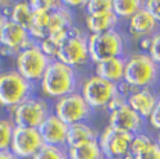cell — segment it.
<instances>
[{
    "label": "cell",
    "mask_w": 160,
    "mask_h": 159,
    "mask_svg": "<svg viewBox=\"0 0 160 159\" xmlns=\"http://www.w3.org/2000/svg\"><path fill=\"white\" fill-rule=\"evenodd\" d=\"M82 74L72 67L52 60L45 70L39 84L36 85L45 99L57 100L60 98L77 92Z\"/></svg>",
    "instance_id": "obj_1"
},
{
    "label": "cell",
    "mask_w": 160,
    "mask_h": 159,
    "mask_svg": "<svg viewBox=\"0 0 160 159\" xmlns=\"http://www.w3.org/2000/svg\"><path fill=\"white\" fill-rule=\"evenodd\" d=\"M124 80L132 88H158L160 82V66L141 50H128L124 56Z\"/></svg>",
    "instance_id": "obj_2"
},
{
    "label": "cell",
    "mask_w": 160,
    "mask_h": 159,
    "mask_svg": "<svg viewBox=\"0 0 160 159\" xmlns=\"http://www.w3.org/2000/svg\"><path fill=\"white\" fill-rule=\"evenodd\" d=\"M88 53L91 64L124 57L128 53V39L121 28L103 33H88Z\"/></svg>",
    "instance_id": "obj_3"
},
{
    "label": "cell",
    "mask_w": 160,
    "mask_h": 159,
    "mask_svg": "<svg viewBox=\"0 0 160 159\" xmlns=\"http://www.w3.org/2000/svg\"><path fill=\"white\" fill-rule=\"evenodd\" d=\"M78 92L93 112L106 110L110 100L117 95V84L98 77L93 73L82 74Z\"/></svg>",
    "instance_id": "obj_4"
},
{
    "label": "cell",
    "mask_w": 160,
    "mask_h": 159,
    "mask_svg": "<svg viewBox=\"0 0 160 159\" xmlns=\"http://www.w3.org/2000/svg\"><path fill=\"white\" fill-rule=\"evenodd\" d=\"M56 60L77 71L91 64L88 53V33H85L79 27L74 25L70 29L68 38L58 46Z\"/></svg>",
    "instance_id": "obj_5"
},
{
    "label": "cell",
    "mask_w": 160,
    "mask_h": 159,
    "mask_svg": "<svg viewBox=\"0 0 160 159\" xmlns=\"http://www.w3.org/2000/svg\"><path fill=\"white\" fill-rule=\"evenodd\" d=\"M36 94V85L22 78L15 70L0 71V106L13 109Z\"/></svg>",
    "instance_id": "obj_6"
},
{
    "label": "cell",
    "mask_w": 160,
    "mask_h": 159,
    "mask_svg": "<svg viewBox=\"0 0 160 159\" xmlns=\"http://www.w3.org/2000/svg\"><path fill=\"white\" fill-rule=\"evenodd\" d=\"M52 113V105L48 99L32 95L15 108L10 109V119L15 127L38 128Z\"/></svg>",
    "instance_id": "obj_7"
},
{
    "label": "cell",
    "mask_w": 160,
    "mask_h": 159,
    "mask_svg": "<svg viewBox=\"0 0 160 159\" xmlns=\"http://www.w3.org/2000/svg\"><path fill=\"white\" fill-rule=\"evenodd\" d=\"M14 59H15L14 70L22 78H25L27 81H29L33 85L39 84L45 70L48 69L49 63L52 62L50 59H48L42 53L38 44H32L31 46L18 52Z\"/></svg>",
    "instance_id": "obj_8"
},
{
    "label": "cell",
    "mask_w": 160,
    "mask_h": 159,
    "mask_svg": "<svg viewBox=\"0 0 160 159\" xmlns=\"http://www.w3.org/2000/svg\"><path fill=\"white\" fill-rule=\"evenodd\" d=\"M52 113L56 115L64 124L71 126L75 123L91 121L95 112L89 108L81 94L77 91L54 100L52 105Z\"/></svg>",
    "instance_id": "obj_9"
},
{
    "label": "cell",
    "mask_w": 160,
    "mask_h": 159,
    "mask_svg": "<svg viewBox=\"0 0 160 159\" xmlns=\"http://www.w3.org/2000/svg\"><path fill=\"white\" fill-rule=\"evenodd\" d=\"M134 134L113 128L110 126H104L99 131L98 144L100 151L106 159L116 158H127L130 156V146Z\"/></svg>",
    "instance_id": "obj_10"
},
{
    "label": "cell",
    "mask_w": 160,
    "mask_h": 159,
    "mask_svg": "<svg viewBox=\"0 0 160 159\" xmlns=\"http://www.w3.org/2000/svg\"><path fill=\"white\" fill-rule=\"evenodd\" d=\"M35 42L29 38L25 28L17 25L11 20H6L0 32V56L15 57L18 52L31 46Z\"/></svg>",
    "instance_id": "obj_11"
},
{
    "label": "cell",
    "mask_w": 160,
    "mask_h": 159,
    "mask_svg": "<svg viewBox=\"0 0 160 159\" xmlns=\"http://www.w3.org/2000/svg\"><path fill=\"white\" fill-rule=\"evenodd\" d=\"M43 146V141L38 128L14 127L8 151L18 159H32Z\"/></svg>",
    "instance_id": "obj_12"
},
{
    "label": "cell",
    "mask_w": 160,
    "mask_h": 159,
    "mask_svg": "<svg viewBox=\"0 0 160 159\" xmlns=\"http://www.w3.org/2000/svg\"><path fill=\"white\" fill-rule=\"evenodd\" d=\"M107 126L131 134H138L146 130V120L125 103L114 110L107 112Z\"/></svg>",
    "instance_id": "obj_13"
},
{
    "label": "cell",
    "mask_w": 160,
    "mask_h": 159,
    "mask_svg": "<svg viewBox=\"0 0 160 159\" xmlns=\"http://www.w3.org/2000/svg\"><path fill=\"white\" fill-rule=\"evenodd\" d=\"M125 28V36L130 41H134L137 44L139 39L152 36L160 28L159 24L155 21V18L150 16L145 8H141L132 17L128 18L125 23H122Z\"/></svg>",
    "instance_id": "obj_14"
},
{
    "label": "cell",
    "mask_w": 160,
    "mask_h": 159,
    "mask_svg": "<svg viewBox=\"0 0 160 159\" xmlns=\"http://www.w3.org/2000/svg\"><path fill=\"white\" fill-rule=\"evenodd\" d=\"M67 130H68V126L64 124L53 113H50L43 120V123L38 127V131L45 145L64 146V148H66Z\"/></svg>",
    "instance_id": "obj_15"
},
{
    "label": "cell",
    "mask_w": 160,
    "mask_h": 159,
    "mask_svg": "<svg viewBox=\"0 0 160 159\" xmlns=\"http://www.w3.org/2000/svg\"><path fill=\"white\" fill-rule=\"evenodd\" d=\"M159 98L160 96L156 88H137V90H132L131 94L127 96V105L146 120Z\"/></svg>",
    "instance_id": "obj_16"
},
{
    "label": "cell",
    "mask_w": 160,
    "mask_h": 159,
    "mask_svg": "<svg viewBox=\"0 0 160 159\" xmlns=\"http://www.w3.org/2000/svg\"><path fill=\"white\" fill-rule=\"evenodd\" d=\"M124 57H114V59L103 60V62L92 64V71L95 75L106 80L113 84H118L124 80Z\"/></svg>",
    "instance_id": "obj_17"
},
{
    "label": "cell",
    "mask_w": 160,
    "mask_h": 159,
    "mask_svg": "<svg viewBox=\"0 0 160 159\" xmlns=\"http://www.w3.org/2000/svg\"><path fill=\"white\" fill-rule=\"evenodd\" d=\"M98 136H99V130L92 126L91 121L71 124L67 130L66 148H72V146L81 145L85 142L98 141Z\"/></svg>",
    "instance_id": "obj_18"
},
{
    "label": "cell",
    "mask_w": 160,
    "mask_h": 159,
    "mask_svg": "<svg viewBox=\"0 0 160 159\" xmlns=\"http://www.w3.org/2000/svg\"><path fill=\"white\" fill-rule=\"evenodd\" d=\"M85 27L88 33H103L121 28V21L114 16L113 11H109L98 16H85Z\"/></svg>",
    "instance_id": "obj_19"
},
{
    "label": "cell",
    "mask_w": 160,
    "mask_h": 159,
    "mask_svg": "<svg viewBox=\"0 0 160 159\" xmlns=\"http://www.w3.org/2000/svg\"><path fill=\"white\" fill-rule=\"evenodd\" d=\"M74 20H75V18H74V11H71L70 8H67L66 6L61 3L56 10H53L50 13V17H49V24H48L49 35H50V33H53V32L70 29L71 27L75 25Z\"/></svg>",
    "instance_id": "obj_20"
},
{
    "label": "cell",
    "mask_w": 160,
    "mask_h": 159,
    "mask_svg": "<svg viewBox=\"0 0 160 159\" xmlns=\"http://www.w3.org/2000/svg\"><path fill=\"white\" fill-rule=\"evenodd\" d=\"M67 149V156L68 159H106L100 151V146L98 141L85 142L81 145L72 146Z\"/></svg>",
    "instance_id": "obj_21"
},
{
    "label": "cell",
    "mask_w": 160,
    "mask_h": 159,
    "mask_svg": "<svg viewBox=\"0 0 160 159\" xmlns=\"http://www.w3.org/2000/svg\"><path fill=\"white\" fill-rule=\"evenodd\" d=\"M32 10L29 7L28 2H13L10 7V16L8 20H11L17 25L25 28L27 31L29 29L32 24Z\"/></svg>",
    "instance_id": "obj_22"
},
{
    "label": "cell",
    "mask_w": 160,
    "mask_h": 159,
    "mask_svg": "<svg viewBox=\"0 0 160 159\" xmlns=\"http://www.w3.org/2000/svg\"><path fill=\"white\" fill-rule=\"evenodd\" d=\"M143 7V0H112V11L120 21L125 23Z\"/></svg>",
    "instance_id": "obj_23"
},
{
    "label": "cell",
    "mask_w": 160,
    "mask_h": 159,
    "mask_svg": "<svg viewBox=\"0 0 160 159\" xmlns=\"http://www.w3.org/2000/svg\"><path fill=\"white\" fill-rule=\"evenodd\" d=\"M153 141H155V137L149 133V131H142V133L134 134L131 141V146H130V156H135L137 154H139L141 151L146 148L148 145H150Z\"/></svg>",
    "instance_id": "obj_24"
},
{
    "label": "cell",
    "mask_w": 160,
    "mask_h": 159,
    "mask_svg": "<svg viewBox=\"0 0 160 159\" xmlns=\"http://www.w3.org/2000/svg\"><path fill=\"white\" fill-rule=\"evenodd\" d=\"M14 127L10 117H0V151H8Z\"/></svg>",
    "instance_id": "obj_25"
},
{
    "label": "cell",
    "mask_w": 160,
    "mask_h": 159,
    "mask_svg": "<svg viewBox=\"0 0 160 159\" xmlns=\"http://www.w3.org/2000/svg\"><path fill=\"white\" fill-rule=\"evenodd\" d=\"M32 159H68L67 149L64 146H54V145H45L35 154Z\"/></svg>",
    "instance_id": "obj_26"
},
{
    "label": "cell",
    "mask_w": 160,
    "mask_h": 159,
    "mask_svg": "<svg viewBox=\"0 0 160 159\" xmlns=\"http://www.w3.org/2000/svg\"><path fill=\"white\" fill-rule=\"evenodd\" d=\"M112 11V0H87L84 7L85 16H98Z\"/></svg>",
    "instance_id": "obj_27"
},
{
    "label": "cell",
    "mask_w": 160,
    "mask_h": 159,
    "mask_svg": "<svg viewBox=\"0 0 160 159\" xmlns=\"http://www.w3.org/2000/svg\"><path fill=\"white\" fill-rule=\"evenodd\" d=\"M28 3L32 11H53L61 4L58 0H29Z\"/></svg>",
    "instance_id": "obj_28"
},
{
    "label": "cell",
    "mask_w": 160,
    "mask_h": 159,
    "mask_svg": "<svg viewBox=\"0 0 160 159\" xmlns=\"http://www.w3.org/2000/svg\"><path fill=\"white\" fill-rule=\"evenodd\" d=\"M146 53L152 57L153 62L160 66V28L150 36L149 49H148Z\"/></svg>",
    "instance_id": "obj_29"
},
{
    "label": "cell",
    "mask_w": 160,
    "mask_h": 159,
    "mask_svg": "<svg viewBox=\"0 0 160 159\" xmlns=\"http://www.w3.org/2000/svg\"><path fill=\"white\" fill-rule=\"evenodd\" d=\"M38 46L39 49L42 50V53L45 54L48 59L50 60H56V56H57V52H58V46L54 44L53 41H50L49 38L43 39V41L38 42Z\"/></svg>",
    "instance_id": "obj_30"
},
{
    "label": "cell",
    "mask_w": 160,
    "mask_h": 159,
    "mask_svg": "<svg viewBox=\"0 0 160 159\" xmlns=\"http://www.w3.org/2000/svg\"><path fill=\"white\" fill-rule=\"evenodd\" d=\"M131 159H160V146L156 141H153L143 151H141L139 154H137Z\"/></svg>",
    "instance_id": "obj_31"
},
{
    "label": "cell",
    "mask_w": 160,
    "mask_h": 159,
    "mask_svg": "<svg viewBox=\"0 0 160 159\" xmlns=\"http://www.w3.org/2000/svg\"><path fill=\"white\" fill-rule=\"evenodd\" d=\"M146 127H149L150 130L159 133L160 131V98L156 102L155 108H153L152 113L149 115V117L146 119Z\"/></svg>",
    "instance_id": "obj_32"
},
{
    "label": "cell",
    "mask_w": 160,
    "mask_h": 159,
    "mask_svg": "<svg viewBox=\"0 0 160 159\" xmlns=\"http://www.w3.org/2000/svg\"><path fill=\"white\" fill-rule=\"evenodd\" d=\"M143 8L155 18L160 27V0H143Z\"/></svg>",
    "instance_id": "obj_33"
},
{
    "label": "cell",
    "mask_w": 160,
    "mask_h": 159,
    "mask_svg": "<svg viewBox=\"0 0 160 159\" xmlns=\"http://www.w3.org/2000/svg\"><path fill=\"white\" fill-rule=\"evenodd\" d=\"M125 103H127V98H124L122 95H120V94L117 92V95L113 98L112 100H110V103H109V106H107L106 110H107V112L114 110V109L120 108V106H122V105H125Z\"/></svg>",
    "instance_id": "obj_34"
},
{
    "label": "cell",
    "mask_w": 160,
    "mask_h": 159,
    "mask_svg": "<svg viewBox=\"0 0 160 159\" xmlns=\"http://www.w3.org/2000/svg\"><path fill=\"white\" fill-rule=\"evenodd\" d=\"M61 3H63V4L66 6L67 8H70L71 11H75V10H78V8L84 10L87 0H75V2H68V0H63Z\"/></svg>",
    "instance_id": "obj_35"
},
{
    "label": "cell",
    "mask_w": 160,
    "mask_h": 159,
    "mask_svg": "<svg viewBox=\"0 0 160 159\" xmlns=\"http://www.w3.org/2000/svg\"><path fill=\"white\" fill-rule=\"evenodd\" d=\"M149 44H150V36H148V38H142V39H139V41L137 42V45H138V49H137V50L148 52V49H149Z\"/></svg>",
    "instance_id": "obj_36"
},
{
    "label": "cell",
    "mask_w": 160,
    "mask_h": 159,
    "mask_svg": "<svg viewBox=\"0 0 160 159\" xmlns=\"http://www.w3.org/2000/svg\"><path fill=\"white\" fill-rule=\"evenodd\" d=\"M0 159H18L10 151H0Z\"/></svg>",
    "instance_id": "obj_37"
},
{
    "label": "cell",
    "mask_w": 160,
    "mask_h": 159,
    "mask_svg": "<svg viewBox=\"0 0 160 159\" xmlns=\"http://www.w3.org/2000/svg\"><path fill=\"white\" fill-rule=\"evenodd\" d=\"M4 21H6V18L0 14V32H2V28H3V24H4Z\"/></svg>",
    "instance_id": "obj_38"
},
{
    "label": "cell",
    "mask_w": 160,
    "mask_h": 159,
    "mask_svg": "<svg viewBox=\"0 0 160 159\" xmlns=\"http://www.w3.org/2000/svg\"><path fill=\"white\" fill-rule=\"evenodd\" d=\"M155 141L158 142V145L160 146V131H159V133H156V136H155Z\"/></svg>",
    "instance_id": "obj_39"
},
{
    "label": "cell",
    "mask_w": 160,
    "mask_h": 159,
    "mask_svg": "<svg viewBox=\"0 0 160 159\" xmlns=\"http://www.w3.org/2000/svg\"><path fill=\"white\" fill-rule=\"evenodd\" d=\"M156 91H158V94H159V96H160V82H159V85H158V88H156Z\"/></svg>",
    "instance_id": "obj_40"
},
{
    "label": "cell",
    "mask_w": 160,
    "mask_h": 159,
    "mask_svg": "<svg viewBox=\"0 0 160 159\" xmlns=\"http://www.w3.org/2000/svg\"><path fill=\"white\" fill-rule=\"evenodd\" d=\"M116 159H131V156H127V158H116Z\"/></svg>",
    "instance_id": "obj_41"
}]
</instances>
